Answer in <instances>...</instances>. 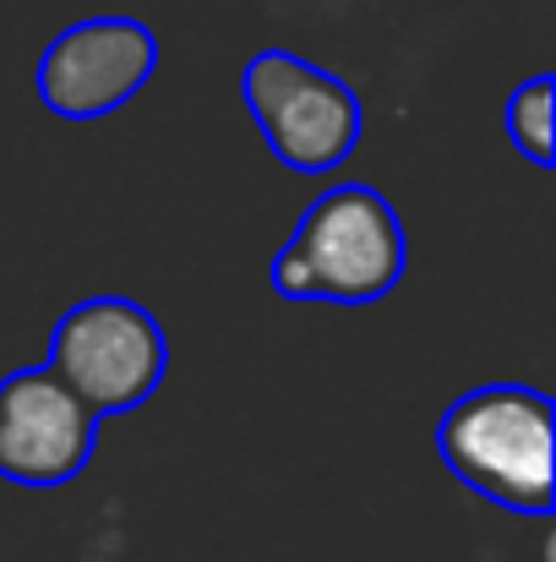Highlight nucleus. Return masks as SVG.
<instances>
[{"label":"nucleus","mask_w":556,"mask_h":562,"mask_svg":"<svg viewBox=\"0 0 556 562\" xmlns=\"http://www.w3.org/2000/svg\"><path fill=\"white\" fill-rule=\"evenodd\" d=\"M404 268H409V240L393 202L376 187L339 181L311 196L295 235L273 257L268 279L279 301L371 306L398 290Z\"/></svg>","instance_id":"1"},{"label":"nucleus","mask_w":556,"mask_h":562,"mask_svg":"<svg viewBox=\"0 0 556 562\" xmlns=\"http://www.w3.org/2000/svg\"><path fill=\"white\" fill-rule=\"evenodd\" d=\"M552 398L524 382H486L458 393L436 420V453L486 503L524 519H552Z\"/></svg>","instance_id":"2"},{"label":"nucleus","mask_w":556,"mask_h":562,"mask_svg":"<svg viewBox=\"0 0 556 562\" xmlns=\"http://www.w3.org/2000/svg\"><path fill=\"white\" fill-rule=\"evenodd\" d=\"M240 99L273 159L295 176H333L361 148L366 110L355 88L295 49H257L240 71Z\"/></svg>","instance_id":"3"},{"label":"nucleus","mask_w":556,"mask_h":562,"mask_svg":"<svg viewBox=\"0 0 556 562\" xmlns=\"http://www.w3.org/2000/svg\"><path fill=\"white\" fill-rule=\"evenodd\" d=\"M44 367L66 376L99 415H126L159 393L170 372V339L143 301L88 295L60 312Z\"/></svg>","instance_id":"4"},{"label":"nucleus","mask_w":556,"mask_h":562,"mask_svg":"<svg viewBox=\"0 0 556 562\" xmlns=\"http://www.w3.org/2000/svg\"><path fill=\"white\" fill-rule=\"evenodd\" d=\"M99 409L49 367L0 376V481L55 492L93 464Z\"/></svg>","instance_id":"5"},{"label":"nucleus","mask_w":556,"mask_h":562,"mask_svg":"<svg viewBox=\"0 0 556 562\" xmlns=\"http://www.w3.org/2000/svg\"><path fill=\"white\" fill-rule=\"evenodd\" d=\"M159 66V38L137 16H82L38 55V99L60 121H104L132 104Z\"/></svg>","instance_id":"6"},{"label":"nucleus","mask_w":556,"mask_h":562,"mask_svg":"<svg viewBox=\"0 0 556 562\" xmlns=\"http://www.w3.org/2000/svg\"><path fill=\"white\" fill-rule=\"evenodd\" d=\"M502 126L535 170H552V77H530L524 88H513V99L502 110Z\"/></svg>","instance_id":"7"}]
</instances>
